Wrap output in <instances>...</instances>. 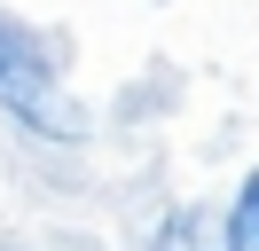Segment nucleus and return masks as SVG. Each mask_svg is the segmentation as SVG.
<instances>
[{
  "instance_id": "nucleus-1",
  "label": "nucleus",
  "mask_w": 259,
  "mask_h": 251,
  "mask_svg": "<svg viewBox=\"0 0 259 251\" xmlns=\"http://www.w3.org/2000/svg\"><path fill=\"white\" fill-rule=\"evenodd\" d=\"M0 110L16 126H32V134H48V141H79L87 134V110L71 102V87L55 78V63L39 55V39L16 16H0Z\"/></svg>"
},
{
  "instance_id": "nucleus-2",
  "label": "nucleus",
  "mask_w": 259,
  "mask_h": 251,
  "mask_svg": "<svg viewBox=\"0 0 259 251\" xmlns=\"http://www.w3.org/2000/svg\"><path fill=\"white\" fill-rule=\"evenodd\" d=\"M149 251H243L236 243V212H212V204H189V212H173L157 228V243Z\"/></svg>"
},
{
  "instance_id": "nucleus-3",
  "label": "nucleus",
  "mask_w": 259,
  "mask_h": 251,
  "mask_svg": "<svg viewBox=\"0 0 259 251\" xmlns=\"http://www.w3.org/2000/svg\"><path fill=\"white\" fill-rule=\"evenodd\" d=\"M228 212H236V243L259 251V165L243 173V188H236V204H228Z\"/></svg>"
}]
</instances>
